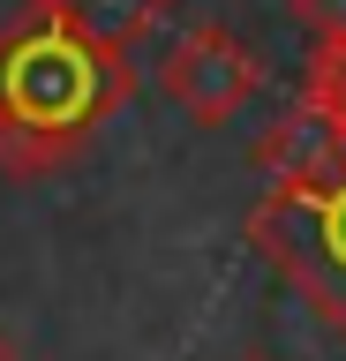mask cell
<instances>
[{"mask_svg": "<svg viewBox=\"0 0 346 361\" xmlns=\"http://www.w3.org/2000/svg\"><path fill=\"white\" fill-rule=\"evenodd\" d=\"M128 98H136L128 45L75 30L46 0H23L0 23V173H61Z\"/></svg>", "mask_w": 346, "mask_h": 361, "instance_id": "cell-1", "label": "cell"}, {"mask_svg": "<svg viewBox=\"0 0 346 361\" xmlns=\"http://www.w3.org/2000/svg\"><path fill=\"white\" fill-rule=\"evenodd\" d=\"M249 241L316 309L323 331L346 338V166L301 188L264 180V196L249 203Z\"/></svg>", "mask_w": 346, "mask_h": 361, "instance_id": "cell-2", "label": "cell"}, {"mask_svg": "<svg viewBox=\"0 0 346 361\" xmlns=\"http://www.w3.org/2000/svg\"><path fill=\"white\" fill-rule=\"evenodd\" d=\"M159 83H166V98H173L196 128H226L233 113L264 90V61H256L249 38H233L226 23H196V30L173 38Z\"/></svg>", "mask_w": 346, "mask_h": 361, "instance_id": "cell-3", "label": "cell"}, {"mask_svg": "<svg viewBox=\"0 0 346 361\" xmlns=\"http://www.w3.org/2000/svg\"><path fill=\"white\" fill-rule=\"evenodd\" d=\"M346 166V135L323 121L309 98H294V106L278 113L271 128L256 135V173L278 180V188H301V180H323Z\"/></svg>", "mask_w": 346, "mask_h": 361, "instance_id": "cell-4", "label": "cell"}, {"mask_svg": "<svg viewBox=\"0 0 346 361\" xmlns=\"http://www.w3.org/2000/svg\"><path fill=\"white\" fill-rule=\"evenodd\" d=\"M46 8H53V16H68L75 30H91V38L128 45V53H136V38L173 8V0H46Z\"/></svg>", "mask_w": 346, "mask_h": 361, "instance_id": "cell-5", "label": "cell"}, {"mask_svg": "<svg viewBox=\"0 0 346 361\" xmlns=\"http://www.w3.org/2000/svg\"><path fill=\"white\" fill-rule=\"evenodd\" d=\"M301 98L346 135V38H316L309 53V75H301Z\"/></svg>", "mask_w": 346, "mask_h": 361, "instance_id": "cell-6", "label": "cell"}, {"mask_svg": "<svg viewBox=\"0 0 346 361\" xmlns=\"http://www.w3.org/2000/svg\"><path fill=\"white\" fill-rule=\"evenodd\" d=\"M294 16L316 30V38H346V0H294Z\"/></svg>", "mask_w": 346, "mask_h": 361, "instance_id": "cell-7", "label": "cell"}, {"mask_svg": "<svg viewBox=\"0 0 346 361\" xmlns=\"http://www.w3.org/2000/svg\"><path fill=\"white\" fill-rule=\"evenodd\" d=\"M0 361H23V346H16V338H8V331H0Z\"/></svg>", "mask_w": 346, "mask_h": 361, "instance_id": "cell-8", "label": "cell"}, {"mask_svg": "<svg viewBox=\"0 0 346 361\" xmlns=\"http://www.w3.org/2000/svg\"><path fill=\"white\" fill-rule=\"evenodd\" d=\"M241 361H271V354H241Z\"/></svg>", "mask_w": 346, "mask_h": 361, "instance_id": "cell-9", "label": "cell"}]
</instances>
